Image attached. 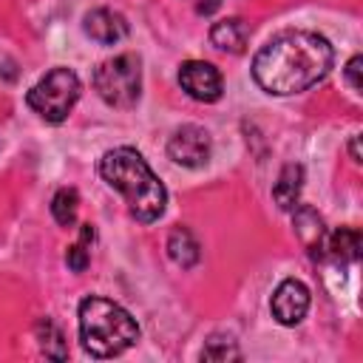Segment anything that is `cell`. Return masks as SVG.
Listing matches in <instances>:
<instances>
[{
    "instance_id": "1",
    "label": "cell",
    "mask_w": 363,
    "mask_h": 363,
    "mask_svg": "<svg viewBox=\"0 0 363 363\" xmlns=\"http://www.w3.org/2000/svg\"><path fill=\"white\" fill-rule=\"evenodd\" d=\"M335 62L332 43L318 31H281L252 60L255 82L275 96L301 94L318 85Z\"/></svg>"
},
{
    "instance_id": "2",
    "label": "cell",
    "mask_w": 363,
    "mask_h": 363,
    "mask_svg": "<svg viewBox=\"0 0 363 363\" xmlns=\"http://www.w3.org/2000/svg\"><path fill=\"white\" fill-rule=\"evenodd\" d=\"M99 176L116 193H122L133 218H139L145 224L162 218V213L167 207V190L136 147L122 145V147L108 150L99 159Z\"/></svg>"
},
{
    "instance_id": "3",
    "label": "cell",
    "mask_w": 363,
    "mask_h": 363,
    "mask_svg": "<svg viewBox=\"0 0 363 363\" xmlns=\"http://www.w3.org/2000/svg\"><path fill=\"white\" fill-rule=\"evenodd\" d=\"M79 340L88 354L113 357L139 340V323L125 306L99 295H88L79 303Z\"/></svg>"
},
{
    "instance_id": "4",
    "label": "cell",
    "mask_w": 363,
    "mask_h": 363,
    "mask_svg": "<svg viewBox=\"0 0 363 363\" xmlns=\"http://www.w3.org/2000/svg\"><path fill=\"white\" fill-rule=\"evenodd\" d=\"M79 91H82L79 77H77L71 68H62V65H60V68H51V71L26 94V102H28V108H31L40 119L57 125V122L68 119V113L74 111V105H77V99H79Z\"/></svg>"
},
{
    "instance_id": "5",
    "label": "cell",
    "mask_w": 363,
    "mask_h": 363,
    "mask_svg": "<svg viewBox=\"0 0 363 363\" xmlns=\"http://www.w3.org/2000/svg\"><path fill=\"white\" fill-rule=\"evenodd\" d=\"M94 88L102 96V102L113 108H130L136 105L142 94V62L136 54H119L96 65L94 71Z\"/></svg>"
},
{
    "instance_id": "6",
    "label": "cell",
    "mask_w": 363,
    "mask_h": 363,
    "mask_svg": "<svg viewBox=\"0 0 363 363\" xmlns=\"http://www.w3.org/2000/svg\"><path fill=\"white\" fill-rule=\"evenodd\" d=\"M213 153V139L201 125H182L167 142V156L182 167H204Z\"/></svg>"
},
{
    "instance_id": "7",
    "label": "cell",
    "mask_w": 363,
    "mask_h": 363,
    "mask_svg": "<svg viewBox=\"0 0 363 363\" xmlns=\"http://www.w3.org/2000/svg\"><path fill=\"white\" fill-rule=\"evenodd\" d=\"M179 85L199 102H216L224 94V79L218 68L204 60H187L179 68Z\"/></svg>"
},
{
    "instance_id": "8",
    "label": "cell",
    "mask_w": 363,
    "mask_h": 363,
    "mask_svg": "<svg viewBox=\"0 0 363 363\" xmlns=\"http://www.w3.org/2000/svg\"><path fill=\"white\" fill-rule=\"evenodd\" d=\"M269 309H272V318L284 326H295L303 320V315L309 312V289L303 281L298 278H286L278 284V289L272 292V301H269Z\"/></svg>"
},
{
    "instance_id": "9",
    "label": "cell",
    "mask_w": 363,
    "mask_h": 363,
    "mask_svg": "<svg viewBox=\"0 0 363 363\" xmlns=\"http://www.w3.org/2000/svg\"><path fill=\"white\" fill-rule=\"evenodd\" d=\"M292 224H295V233H298L301 244L309 250V255L312 258H323V252H326V235H329L326 227H323V218L312 207L298 204Z\"/></svg>"
},
{
    "instance_id": "10",
    "label": "cell",
    "mask_w": 363,
    "mask_h": 363,
    "mask_svg": "<svg viewBox=\"0 0 363 363\" xmlns=\"http://www.w3.org/2000/svg\"><path fill=\"white\" fill-rule=\"evenodd\" d=\"M85 31L91 40L102 43V45H113L119 40L128 37V23L119 11L111 9H94L85 14Z\"/></svg>"
},
{
    "instance_id": "11",
    "label": "cell",
    "mask_w": 363,
    "mask_h": 363,
    "mask_svg": "<svg viewBox=\"0 0 363 363\" xmlns=\"http://www.w3.org/2000/svg\"><path fill=\"white\" fill-rule=\"evenodd\" d=\"M210 43L218 48V51H227V54H241L250 43V26L241 20V17H227V20H218L213 28H210Z\"/></svg>"
},
{
    "instance_id": "12",
    "label": "cell",
    "mask_w": 363,
    "mask_h": 363,
    "mask_svg": "<svg viewBox=\"0 0 363 363\" xmlns=\"http://www.w3.org/2000/svg\"><path fill=\"white\" fill-rule=\"evenodd\" d=\"M301 187H303V167L289 162L284 164V170L278 173V182L272 184V199L281 210H295L298 199H301Z\"/></svg>"
},
{
    "instance_id": "13",
    "label": "cell",
    "mask_w": 363,
    "mask_h": 363,
    "mask_svg": "<svg viewBox=\"0 0 363 363\" xmlns=\"http://www.w3.org/2000/svg\"><path fill=\"white\" fill-rule=\"evenodd\" d=\"M167 255H170V261L179 264L182 269H190V267L199 261L201 247H199V241L193 238V233H190L187 227H176V230L167 235Z\"/></svg>"
},
{
    "instance_id": "14",
    "label": "cell",
    "mask_w": 363,
    "mask_h": 363,
    "mask_svg": "<svg viewBox=\"0 0 363 363\" xmlns=\"http://www.w3.org/2000/svg\"><path fill=\"white\" fill-rule=\"evenodd\" d=\"M340 264H352L360 255V233L354 227H340L332 235H326V252Z\"/></svg>"
},
{
    "instance_id": "15",
    "label": "cell",
    "mask_w": 363,
    "mask_h": 363,
    "mask_svg": "<svg viewBox=\"0 0 363 363\" xmlns=\"http://www.w3.org/2000/svg\"><path fill=\"white\" fill-rule=\"evenodd\" d=\"M34 335H37V343H40V349L45 352V357H54V360H65V357H68L65 337H62L60 326H57L51 318H40V320L34 323Z\"/></svg>"
},
{
    "instance_id": "16",
    "label": "cell",
    "mask_w": 363,
    "mask_h": 363,
    "mask_svg": "<svg viewBox=\"0 0 363 363\" xmlns=\"http://www.w3.org/2000/svg\"><path fill=\"white\" fill-rule=\"evenodd\" d=\"M77 210H79V196L74 187H60L51 199V216L57 224L71 227L77 221Z\"/></svg>"
},
{
    "instance_id": "17",
    "label": "cell",
    "mask_w": 363,
    "mask_h": 363,
    "mask_svg": "<svg viewBox=\"0 0 363 363\" xmlns=\"http://www.w3.org/2000/svg\"><path fill=\"white\" fill-rule=\"evenodd\" d=\"M91 241H94V227L91 224H82L79 230V238L68 247L65 252V264L74 269V272H85L88 261H91Z\"/></svg>"
},
{
    "instance_id": "18",
    "label": "cell",
    "mask_w": 363,
    "mask_h": 363,
    "mask_svg": "<svg viewBox=\"0 0 363 363\" xmlns=\"http://www.w3.org/2000/svg\"><path fill=\"white\" fill-rule=\"evenodd\" d=\"M201 360H241V349L233 337H210L201 349Z\"/></svg>"
},
{
    "instance_id": "19",
    "label": "cell",
    "mask_w": 363,
    "mask_h": 363,
    "mask_svg": "<svg viewBox=\"0 0 363 363\" xmlns=\"http://www.w3.org/2000/svg\"><path fill=\"white\" fill-rule=\"evenodd\" d=\"M360 65H363V57L354 54L349 62H346V82L352 91H360Z\"/></svg>"
},
{
    "instance_id": "20",
    "label": "cell",
    "mask_w": 363,
    "mask_h": 363,
    "mask_svg": "<svg viewBox=\"0 0 363 363\" xmlns=\"http://www.w3.org/2000/svg\"><path fill=\"white\" fill-rule=\"evenodd\" d=\"M218 6H221V0H199L196 11H199V14H210V11H216Z\"/></svg>"
},
{
    "instance_id": "21",
    "label": "cell",
    "mask_w": 363,
    "mask_h": 363,
    "mask_svg": "<svg viewBox=\"0 0 363 363\" xmlns=\"http://www.w3.org/2000/svg\"><path fill=\"white\" fill-rule=\"evenodd\" d=\"M357 142H360V136H352L349 150H352V159H354V162H360V147H357Z\"/></svg>"
}]
</instances>
